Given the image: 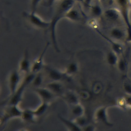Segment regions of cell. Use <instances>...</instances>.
<instances>
[{
    "mask_svg": "<svg viewBox=\"0 0 131 131\" xmlns=\"http://www.w3.org/2000/svg\"><path fill=\"white\" fill-rule=\"evenodd\" d=\"M74 2L75 0H61L58 4L53 17L50 21L49 29L51 39L55 50L57 52H59V50L56 38V26L59 20L64 17L67 13L73 8Z\"/></svg>",
    "mask_w": 131,
    "mask_h": 131,
    "instance_id": "6da1fadb",
    "label": "cell"
},
{
    "mask_svg": "<svg viewBox=\"0 0 131 131\" xmlns=\"http://www.w3.org/2000/svg\"><path fill=\"white\" fill-rule=\"evenodd\" d=\"M35 75V73L32 72H30L26 75L17 90L12 95L10 96V98L7 102V105H19V103L22 101L25 89L28 85L31 84Z\"/></svg>",
    "mask_w": 131,
    "mask_h": 131,
    "instance_id": "7a4b0ae2",
    "label": "cell"
},
{
    "mask_svg": "<svg viewBox=\"0 0 131 131\" xmlns=\"http://www.w3.org/2000/svg\"><path fill=\"white\" fill-rule=\"evenodd\" d=\"M116 3L119 6V10L120 12L123 20L126 27L127 42H131V22L129 17V8L131 7L130 0H116Z\"/></svg>",
    "mask_w": 131,
    "mask_h": 131,
    "instance_id": "3957f363",
    "label": "cell"
},
{
    "mask_svg": "<svg viewBox=\"0 0 131 131\" xmlns=\"http://www.w3.org/2000/svg\"><path fill=\"white\" fill-rule=\"evenodd\" d=\"M23 110L18 105H7L1 118V125L5 124L8 121L14 118H20Z\"/></svg>",
    "mask_w": 131,
    "mask_h": 131,
    "instance_id": "277c9868",
    "label": "cell"
},
{
    "mask_svg": "<svg viewBox=\"0 0 131 131\" xmlns=\"http://www.w3.org/2000/svg\"><path fill=\"white\" fill-rule=\"evenodd\" d=\"M108 106H101L97 108L94 112L93 118L96 122L102 123L107 126L112 127L113 124L108 119L107 111Z\"/></svg>",
    "mask_w": 131,
    "mask_h": 131,
    "instance_id": "5b68a950",
    "label": "cell"
},
{
    "mask_svg": "<svg viewBox=\"0 0 131 131\" xmlns=\"http://www.w3.org/2000/svg\"><path fill=\"white\" fill-rule=\"evenodd\" d=\"M24 15L27 18L29 21L34 26L40 28L45 29L49 28L50 26V21H48L43 19L41 17L36 14L35 12H24Z\"/></svg>",
    "mask_w": 131,
    "mask_h": 131,
    "instance_id": "8992f818",
    "label": "cell"
},
{
    "mask_svg": "<svg viewBox=\"0 0 131 131\" xmlns=\"http://www.w3.org/2000/svg\"><path fill=\"white\" fill-rule=\"evenodd\" d=\"M19 72L14 70L12 71L8 76V85L10 93V96L12 95L19 86L21 81Z\"/></svg>",
    "mask_w": 131,
    "mask_h": 131,
    "instance_id": "52a82bcc",
    "label": "cell"
},
{
    "mask_svg": "<svg viewBox=\"0 0 131 131\" xmlns=\"http://www.w3.org/2000/svg\"><path fill=\"white\" fill-rule=\"evenodd\" d=\"M34 91L39 96L42 102L50 103L52 101L58 97L52 91L45 86L34 88Z\"/></svg>",
    "mask_w": 131,
    "mask_h": 131,
    "instance_id": "ba28073f",
    "label": "cell"
},
{
    "mask_svg": "<svg viewBox=\"0 0 131 131\" xmlns=\"http://www.w3.org/2000/svg\"><path fill=\"white\" fill-rule=\"evenodd\" d=\"M60 98H62L68 104L71 106L80 103V99L78 94L76 92L71 90L66 91Z\"/></svg>",
    "mask_w": 131,
    "mask_h": 131,
    "instance_id": "9c48e42d",
    "label": "cell"
},
{
    "mask_svg": "<svg viewBox=\"0 0 131 131\" xmlns=\"http://www.w3.org/2000/svg\"><path fill=\"white\" fill-rule=\"evenodd\" d=\"M49 45V43L48 42L46 45V46L45 47L44 49H43L39 56L34 61V62L32 64L31 72L35 74L40 72L41 69L43 66V57L47 50Z\"/></svg>",
    "mask_w": 131,
    "mask_h": 131,
    "instance_id": "30bf717a",
    "label": "cell"
},
{
    "mask_svg": "<svg viewBox=\"0 0 131 131\" xmlns=\"http://www.w3.org/2000/svg\"><path fill=\"white\" fill-rule=\"evenodd\" d=\"M31 66L32 64L30 61L29 52L26 49L24 52L23 58L19 62L18 71L27 74L31 72Z\"/></svg>",
    "mask_w": 131,
    "mask_h": 131,
    "instance_id": "8fae6325",
    "label": "cell"
},
{
    "mask_svg": "<svg viewBox=\"0 0 131 131\" xmlns=\"http://www.w3.org/2000/svg\"><path fill=\"white\" fill-rule=\"evenodd\" d=\"M46 69L47 76L51 81H61L66 76L64 72L58 69L48 66L46 67Z\"/></svg>",
    "mask_w": 131,
    "mask_h": 131,
    "instance_id": "7c38bea8",
    "label": "cell"
},
{
    "mask_svg": "<svg viewBox=\"0 0 131 131\" xmlns=\"http://www.w3.org/2000/svg\"><path fill=\"white\" fill-rule=\"evenodd\" d=\"M45 87L49 89L58 97L60 96L65 92L64 86L60 81H51L46 84Z\"/></svg>",
    "mask_w": 131,
    "mask_h": 131,
    "instance_id": "4fadbf2b",
    "label": "cell"
},
{
    "mask_svg": "<svg viewBox=\"0 0 131 131\" xmlns=\"http://www.w3.org/2000/svg\"><path fill=\"white\" fill-rule=\"evenodd\" d=\"M58 117L68 131H81V128L73 120H70L59 114L58 115Z\"/></svg>",
    "mask_w": 131,
    "mask_h": 131,
    "instance_id": "5bb4252c",
    "label": "cell"
},
{
    "mask_svg": "<svg viewBox=\"0 0 131 131\" xmlns=\"http://www.w3.org/2000/svg\"><path fill=\"white\" fill-rule=\"evenodd\" d=\"M37 118L33 112V110L27 108L23 110L20 119L25 123H34L37 121Z\"/></svg>",
    "mask_w": 131,
    "mask_h": 131,
    "instance_id": "9a60e30c",
    "label": "cell"
},
{
    "mask_svg": "<svg viewBox=\"0 0 131 131\" xmlns=\"http://www.w3.org/2000/svg\"><path fill=\"white\" fill-rule=\"evenodd\" d=\"M104 15L107 20L111 21H116L119 19L121 13L119 9L111 8L107 9L104 11Z\"/></svg>",
    "mask_w": 131,
    "mask_h": 131,
    "instance_id": "2e32d148",
    "label": "cell"
},
{
    "mask_svg": "<svg viewBox=\"0 0 131 131\" xmlns=\"http://www.w3.org/2000/svg\"><path fill=\"white\" fill-rule=\"evenodd\" d=\"M78 70L79 67L77 63L72 61L67 64L64 73L66 76L71 77L76 74L78 72Z\"/></svg>",
    "mask_w": 131,
    "mask_h": 131,
    "instance_id": "e0dca14e",
    "label": "cell"
},
{
    "mask_svg": "<svg viewBox=\"0 0 131 131\" xmlns=\"http://www.w3.org/2000/svg\"><path fill=\"white\" fill-rule=\"evenodd\" d=\"M71 112L75 118L78 117L85 115V108L81 103H79L71 106Z\"/></svg>",
    "mask_w": 131,
    "mask_h": 131,
    "instance_id": "ac0fdd59",
    "label": "cell"
},
{
    "mask_svg": "<svg viewBox=\"0 0 131 131\" xmlns=\"http://www.w3.org/2000/svg\"><path fill=\"white\" fill-rule=\"evenodd\" d=\"M49 105V103L41 101V103L36 108L33 110V112L36 116L38 118L43 115L47 111Z\"/></svg>",
    "mask_w": 131,
    "mask_h": 131,
    "instance_id": "d6986e66",
    "label": "cell"
},
{
    "mask_svg": "<svg viewBox=\"0 0 131 131\" xmlns=\"http://www.w3.org/2000/svg\"><path fill=\"white\" fill-rule=\"evenodd\" d=\"M117 66L119 71L125 76L128 69V61L126 58L123 56L121 58H119Z\"/></svg>",
    "mask_w": 131,
    "mask_h": 131,
    "instance_id": "ffe728a7",
    "label": "cell"
},
{
    "mask_svg": "<svg viewBox=\"0 0 131 131\" xmlns=\"http://www.w3.org/2000/svg\"><path fill=\"white\" fill-rule=\"evenodd\" d=\"M118 60V55L113 51H110L107 53L106 55V61L109 65L111 66L117 65Z\"/></svg>",
    "mask_w": 131,
    "mask_h": 131,
    "instance_id": "44dd1931",
    "label": "cell"
},
{
    "mask_svg": "<svg viewBox=\"0 0 131 131\" xmlns=\"http://www.w3.org/2000/svg\"><path fill=\"white\" fill-rule=\"evenodd\" d=\"M110 35L113 39L120 40L124 37L125 33L122 29L118 28H115L111 30L110 32Z\"/></svg>",
    "mask_w": 131,
    "mask_h": 131,
    "instance_id": "7402d4cb",
    "label": "cell"
},
{
    "mask_svg": "<svg viewBox=\"0 0 131 131\" xmlns=\"http://www.w3.org/2000/svg\"><path fill=\"white\" fill-rule=\"evenodd\" d=\"M64 17L73 21H78L80 19V16L78 11L73 8L67 13Z\"/></svg>",
    "mask_w": 131,
    "mask_h": 131,
    "instance_id": "603a6c76",
    "label": "cell"
},
{
    "mask_svg": "<svg viewBox=\"0 0 131 131\" xmlns=\"http://www.w3.org/2000/svg\"><path fill=\"white\" fill-rule=\"evenodd\" d=\"M73 120L81 128L90 123L88 118L85 116V115L78 117L74 118Z\"/></svg>",
    "mask_w": 131,
    "mask_h": 131,
    "instance_id": "cb8c5ba5",
    "label": "cell"
},
{
    "mask_svg": "<svg viewBox=\"0 0 131 131\" xmlns=\"http://www.w3.org/2000/svg\"><path fill=\"white\" fill-rule=\"evenodd\" d=\"M42 82H43L42 75L40 72H38L35 74L34 78L33 81H32L31 84L34 87V88H38L41 86V85L42 84Z\"/></svg>",
    "mask_w": 131,
    "mask_h": 131,
    "instance_id": "d4e9b609",
    "label": "cell"
},
{
    "mask_svg": "<svg viewBox=\"0 0 131 131\" xmlns=\"http://www.w3.org/2000/svg\"><path fill=\"white\" fill-rule=\"evenodd\" d=\"M104 37L105 38V37ZM105 38L107 39L111 43L112 51H113L114 52H115L118 55H121V54L123 55V48L120 45L118 44L117 42L111 41L106 38Z\"/></svg>",
    "mask_w": 131,
    "mask_h": 131,
    "instance_id": "484cf974",
    "label": "cell"
},
{
    "mask_svg": "<svg viewBox=\"0 0 131 131\" xmlns=\"http://www.w3.org/2000/svg\"><path fill=\"white\" fill-rule=\"evenodd\" d=\"M91 11L92 14L96 17H99L100 16L102 13L103 10L101 6L98 4H95L91 7Z\"/></svg>",
    "mask_w": 131,
    "mask_h": 131,
    "instance_id": "4316f807",
    "label": "cell"
},
{
    "mask_svg": "<svg viewBox=\"0 0 131 131\" xmlns=\"http://www.w3.org/2000/svg\"><path fill=\"white\" fill-rule=\"evenodd\" d=\"M123 89L127 94L131 95V81L129 79H125L123 83Z\"/></svg>",
    "mask_w": 131,
    "mask_h": 131,
    "instance_id": "83f0119b",
    "label": "cell"
},
{
    "mask_svg": "<svg viewBox=\"0 0 131 131\" xmlns=\"http://www.w3.org/2000/svg\"><path fill=\"white\" fill-rule=\"evenodd\" d=\"M41 0H31V8L32 12H35L36 9L38 5Z\"/></svg>",
    "mask_w": 131,
    "mask_h": 131,
    "instance_id": "f1b7e54d",
    "label": "cell"
},
{
    "mask_svg": "<svg viewBox=\"0 0 131 131\" xmlns=\"http://www.w3.org/2000/svg\"><path fill=\"white\" fill-rule=\"evenodd\" d=\"M96 127L91 123H89L88 125L81 128V131H95Z\"/></svg>",
    "mask_w": 131,
    "mask_h": 131,
    "instance_id": "f546056e",
    "label": "cell"
},
{
    "mask_svg": "<svg viewBox=\"0 0 131 131\" xmlns=\"http://www.w3.org/2000/svg\"><path fill=\"white\" fill-rule=\"evenodd\" d=\"M57 0H46L45 1V5L48 7L51 6Z\"/></svg>",
    "mask_w": 131,
    "mask_h": 131,
    "instance_id": "4dcf8cb0",
    "label": "cell"
},
{
    "mask_svg": "<svg viewBox=\"0 0 131 131\" xmlns=\"http://www.w3.org/2000/svg\"><path fill=\"white\" fill-rule=\"evenodd\" d=\"M92 0H84V4L86 5V6H89L90 4L91 3Z\"/></svg>",
    "mask_w": 131,
    "mask_h": 131,
    "instance_id": "1f68e13d",
    "label": "cell"
},
{
    "mask_svg": "<svg viewBox=\"0 0 131 131\" xmlns=\"http://www.w3.org/2000/svg\"><path fill=\"white\" fill-rule=\"evenodd\" d=\"M16 131H28V130H27L25 128H21V129H19Z\"/></svg>",
    "mask_w": 131,
    "mask_h": 131,
    "instance_id": "d6a6232c",
    "label": "cell"
},
{
    "mask_svg": "<svg viewBox=\"0 0 131 131\" xmlns=\"http://www.w3.org/2000/svg\"><path fill=\"white\" fill-rule=\"evenodd\" d=\"M78 1H84V0H78Z\"/></svg>",
    "mask_w": 131,
    "mask_h": 131,
    "instance_id": "836d02e7",
    "label": "cell"
},
{
    "mask_svg": "<svg viewBox=\"0 0 131 131\" xmlns=\"http://www.w3.org/2000/svg\"><path fill=\"white\" fill-rule=\"evenodd\" d=\"M100 1H105V0H100Z\"/></svg>",
    "mask_w": 131,
    "mask_h": 131,
    "instance_id": "e575fe53",
    "label": "cell"
}]
</instances>
